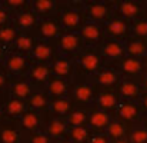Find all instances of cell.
I'll list each match as a JSON object with an SVG mask.
<instances>
[{"mask_svg": "<svg viewBox=\"0 0 147 143\" xmlns=\"http://www.w3.org/2000/svg\"><path fill=\"white\" fill-rule=\"evenodd\" d=\"M119 102H120V97L116 90H96V97H94L93 106L98 110L106 112V113L113 116Z\"/></svg>", "mask_w": 147, "mask_h": 143, "instance_id": "cell-20", "label": "cell"}, {"mask_svg": "<svg viewBox=\"0 0 147 143\" xmlns=\"http://www.w3.org/2000/svg\"><path fill=\"white\" fill-rule=\"evenodd\" d=\"M120 80L121 76L119 75V72L110 67H101L97 73L89 77V82L96 90H116Z\"/></svg>", "mask_w": 147, "mask_h": 143, "instance_id": "cell-11", "label": "cell"}, {"mask_svg": "<svg viewBox=\"0 0 147 143\" xmlns=\"http://www.w3.org/2000/svg\"><path fill=\"white\" fill-rule=\"evenodd\" d=\"M113 119L120 120L121 123H124L129 127L140 123L142 119H143V113L140 110L139 102L120 100L116 110H114V113H113Z\"/></svg>", "mask_w": 147, "mask_h": 143, "instance_id": "cell-8", "label": "cell"}, {"mask_svg": "<svg viewBox=\"0 0 147 143\" xmlns=\"http://www.w3.org/2000/svg\"><path fill=\"white\" fill-rule=\"evenodd\" d=\"M23 133L20 132L17 122L10 120L9 125L0 127V143H22Z\"/></svg>", "mask_w": 147, "mask_h": 143, "instance_id": "cell-32", "label": "cell"}, {"mask_svg": "<svg viewBox=\"0 0 147 143\" xmlns=\"http://www.w3.org/2000/svg\"><path fill=\"white\" fill-rule=\"evenodd\" d=\"M142 123H143V126L147 129V115H144L143 116V119H142Z\"/></svg>", "mask_w": 147, "mask_h": 143, "instance_id": "cell-49", "label": "cell"}, {"mask_svg": "<svg viewBox=\"0 0 147 143\" xmlns=\"http://www.w3.org/2000/svg\"><path fill=\"white\" fill-rule=\"evenodd\" d=\"M103 30H104V36L106 39H110V40H116V42H121L124 43L130 36V22L113 14V17L106 22L103 24Z\"/></svg>", "mask_w": 147, "mask_h": 143, "instance_id": "cell-10", "label": "cell"}, {"mask_svg": "<svg viewBox=\"0 0 147 143\" xmlns=\"http://www.w3.org/2000/svg\"><path fill=\"white\" fill-rule=\"evenodd\" d=\"M57 20H59V24L61 27V32L79 33L86 22V17H84V12L70 9L69 6H66L64 1H61V7L59 10Z\"/></svg>", "mask_w": 147, "mask_h": 143, "instance_id": "cell-6", "label": "cell"}, {"mask_svg": "<svg viewBox=\"0 0 147 143\" xmlns=\"http://www.w3.org/2000/svg\"><path fill=\"white\" fill-rule=\"evenodd\" d=\"M57 56V52L53 42H45V40H36L34 47L32 49L29 57L33 63L37 64H50L53 59Z\"/></svg>", "mask_w": 147, "mask_h": 143, "instance_id": "cell-16", "label": "cell"}, {"mask_svg": "<svg viewBox=\"0 0 147 143\" xmlns=\"http://www.w3.org/2000/svg\"><path fill=\"white\" fill-rule=\"evenodd\" d=\"M11 23V14L9 10H6L1 4H0V29L6 27Z\"/></svg>", "mask_w": 147, "mask_h": 143, "instance_id": "cell-41", "label": "cell"}, {"mask_svg": "<svg viewBox=\"0 0 147 143\" xmlns=\"http://www.w3.org/2000/svg\"><path fill=\"white\" fill-rule=\"evenodd\" d=\"M6 116H4V110H3V106H0V123H1V120L4 119Z\"/></svg>", "mask_w": 147, "mask_h": 143, "instance_id": "cell-48", "label": "cell"}, {"mask_svg": "<svg viewBox=\"0 0 147 143\" xmlns=\"http://www.w3.org/2000/svg\"><path fill=\"white\" fill-rule=\"evenodd\" d=\"M34 90L36 89L30 85V82L26 77H19V79H11L10 80L7 93H9V97L27 102V99L32 96V93Z\"/></svg>", "mask_w": 147, "mask_h": 143, "instance_id": "cell-25", "label": "cell"}, {"mask_svg": "<svg viewBox=\"0 0 147 143\" xmlns=\"http://www.w3.org/2000/svg\"><path fill=\"white\" fill-rule=\"evenodd\" d=\"M37 23H39V19L32 10V6L11 16V24L19 33H33Z\"/></svg>", "mask_w": 147, "mask_h": 143, "instance_id": "cell-17", "label": "cell"}, {"mask_svg": "<svg viewBox=\"0 0 147 143\" xmlns=\"http://www.w3.org/2000/svg\"><path fill=\"white\" fill-rule=\"evenodd\" d=\"M114 14L133 23L144 17V3L139 0H117L114 1Z\"/></svg>", "mask_w": 147, "mask_h": 143, "instance_id": "cell-9", "label": "cell"}, {"mask_svg": "<svg viewBox=\"0 0 147 143\" xmlns=\"http://www.w3.org/2000/svg\"><path fill=\"white\" fill-rule=\"evenodd\" d=\"M116 92L120 100H129V102H139L143 95V89L139 80H133V79H121Z\"/></svg>", "mask_w": 147, "mask_h": 143, "instance_id": "cell-21", "label": "cell"}, {"mask_svg": "<svg viewBox=\"0 0 147 143\" xmlns=\"http://www.w3.org/2000/svg\"><path fill=\"white\" fill-rule=\"evenodd\" d=\"M139 106H140V110H142L143 116L147 115V93H144V92H143V95L139 100Z\"/></svg>", "mask_w": 147, "mask_h": 143, "instance_id": "cell-45", "label": "cell"}, {"mask_svg": "<svg viewBox=\"0 0 147 143\" xmlns=\"http://www.w3.org/2000/svg\"><path fill=\"white\" fill-rule=\"evenodd\" d=\"M130 37H136L140 40L147 42V20L143 17L140 20H136L133 23H130Z\"/></svg>", "mask_w": 147, "mask_h": 143, "instance_id": "cell-39", "label": "cell"}, {"mask_svg": "<svg viewBox=\"0 0 147 143\" xmlns=\"http://www.w3.org/2000/svg\"><path fill=\"white\" fill-rule=\"evenodd\" d=\"M42 130L49 136L53 142L66 139L69 126L64 119H57V117H45L43 116V126Z\"/></svg>", "mask_w": 147, "mask_h": 143, "instance_id": "cell-18", "label": "cell"}, {"mask_svg": "<svg viewBox=\"0 0 147 143\" xmlns=\"http://www.w3.org/2000/svg\"><path fill=\"white\" fill-rule=\"evenodd\" d=\"M36 37L33 33H19L14 43L11 45V47L9 49V52H13V53H19V54H24V56H29L32 49L34 47V43H36Z\"/></svg>", "mask_w": 147, "mask_h": 143, "instance_id": "cell-28", "label": "cell"}, {"mask_svg": "<svg viewBox=\"0 0 147 143\" xmlns=\"http://www.w3.org/2000/svg\"><path fill=\"white\" fill-rule=\"evenodd\" d=\"M111 143H130L127 139H123V140H117V142H111Z\"/></svg>", "mask_w": 147, "mask_h": 143, "instance_id": "cell-52", "label": "cell"}, {"mask_svg": "<svg viewBox=\"0 0 147 143\" xmlns=\"http://www.w3.org/2000/svg\"><path fill=\"white\" fill-rule=\"evenodd\" d=\"M23 143H53V140L43 130H40V132H34V133H30V135H24Z\"/></svg>", "mask_w": 147, "mask_h": 143, "instance_id": "cell-40", "label": "cell"}, {"mask_svg": "<svg viewBox=\"0 0 147 143\" xmlns=\"http://www.w3.org/2000/svg\"><path fill=\"white\" fill-rule=\"evenodd\" d=\"M87 119H89V109H83V107H74L67 117L64 119L69 129H74V127H83L87 126Z\"/></svg>", "mask_w": 147, "mask_h": 143, "instance_id": "cell-34", "label": "cell"}, {"mask_svg": "<svg viewBox=\"0 0 147 143\" xmlns=\"http://www.w3.org/2000/svg\"><path fill=\"white\" fill-rule=\"evenodd\" d=\"M53 43H54L57 54L70 57V59H74L84 49V43H83L80 35L71 33V32H61Z\"/></svg>", "mask_w": 147, "mask_h": 143, "instance_id": "cell-4", "label": "cell"}, {"mask_svg": "<svg viewBox=\"0 0 147 143\" xmlns=\"http://www.w3.org/2000/svg\"><path fill=\"white\" fill-rule=\"evenodd\" d=\"M74 109L73 102L70 100V97H60V99H54L50 100L47 112L43 115L45 117H57V119H66L67 115Z\"/></svg>", "mask_w": 147, "mask_h": 143, "instance_id": "cell-26", "label": "cell"}, {"mask_svg": "<svg viewBox=\"0 0 147 143\" xmlns=\"http://www.w3.org/2000/svg\"><path fill=\"white\" fill-rule=\"evenodd\" d=\"M98 52L101 54L104 67H110V69H117L119 63L126 57L124 43L116 42V40H110V39H106L100 45Z\"/></svg>", "mask_w": 147, "mask_h": 143, "instance_id": "cell-7", "label": "cell"}, {"mask_svg": "<svg viewBox=\"0 0 147 143\" xmlns=\"http://www.w3.org/2000/svg\"><path fill=\"white\" fill-rule=\"evenodd\" d=\"M60 33H61V27L59 24L57 17L39 20V23L33 32V35L37 40H45V42H54Z\"/></svg>", "mask_w": 147, "mask_h": 143, "instance_id": "cell-15", "label": "cell"}, {"mask_svg": "<svg viewBox=\"0 0 147 143\" xmlns=\"http://www.w3.org/2000/svg\"><path fill=\"white\" fill-rule=\"evenodd\" d=\"M10 77L7 76V73L4 70H0V90H6L9 89V85H10Z\"/></svg>", "mask_w": 147, "mask_h": 143, "instance_id": "cell-43", "label": "cell"}, {"mask_svg": "<svg viewBox=\"0 0 147 143\" xmlns=\"http://www.w3.org/2000/svg\"><path fill=\"white\" fill-rule=\"evenodd\" d=\"M139 83H140V86H142L143 92H144V93H147V70L143 73V76L139 79Z\"/></svg>", "mask_w": 147, "mask_h": 143, "instance_id": "cell-46", "label": "cell"}, {"mask_svg": "<svg viewBox=\"0 0 147 143\" xmlns=\"http://www.w3.org/2000/svg\"><path fill=\"white\" fill-rule=\"evenodd\" d=\"M22 143H23V142H22Z\"/></svg>", "mask_w": 147, "mask_h": 143, "instance_id": "cell-53", "label": "cell"}, {"mask_svg": "<svg viewBox=\"0 0 147 143\" xmlns=\"http://www.w3.org/2000/svg\"><path fill=\"white\" fill-rule=\"evenodd\" d=\"M70 86H71V82H67V80L51 76L49 79V82H47V85L45 86V92L49 96L50 100L60 99V97H69Z\"/></svg>", "mask_w": 147, "mask_h": 143, "instance_id": "cell-27", "label": "cell"}, {"mask_svg": "<svg viewBox=\"0 0 147 143\" xmlns=\"http://www.w3.org/2000/svg\"><path fill=\"white\" fill-rule=\"evenodd\" d=\"M50 77H51L50 64H37V63L32 64V67L26 76V79L30 82V85L34 89H45Z\"/></svg>", "mask_w": 147, "mask_h": 143, "instance_id": "cell-23", "label": "cell"}, {"mask_svg": "<svg viewBox=\"0 0 147 143\" xmlns=\"http://www.w3.org/2000/svg\"><path fill=\"white\" fill-rule=\"evenodd\" d=\"M53 143H71L70 140H67V139H61V140H56V142Z\"/></svg>", "mask_w": 147, "mask_h": 143, "instance_id": "cell-51", "label": "cell"}, {"mask_svg": "<svg viewBox=\"0 0 147 143\" xmlns=\"http://www.w3.org/2000/svg\"><path fill=\"white\" fill-rule=\"evenodd\" d=\"M27 109L33 110V112H37L40 115H45L47 112V107H49L50 99L49 96L46 95L45 89H36L32 96L27 99Z\"/></svg>", "mask_w": 147, "mask_h": 143, "instance_id": "cell-29", "label": "cell"}, {"mask_svg": "<svg viewBox=\"0 0 147 143\" xmlns=\"http://www.w3.org/2000/svg\"><path fill=\"white\" fill-rule=\"evenodd\" d=\"M50 70H51V76L67 80V82H71L76 76L74 60L70 57L60 56V54H57L50 63Z\"/></svg>", "mask_w": 147, "mask_h": 143, "instance_id": "cell-14", "label": "cell"}, {"mask_svg": "<svg viewBox=\"0 0 147 143\" xmlns=\"http://www.w3.org/2000/svg\"><path fill=\"white\" fill-rule=\"evenodd\" d=\"M7 53H9V50H7V49H4L3 46H0V63H1V64H3V62H4V59H6Z\"/></svg>", "mask_w": 147, "mask_h": 143, "instance_id": "cell-47", "label": "cell"}, {"mask_svg": "<svg viewBox=\"0 0 147 143\" xmlns=\"http://www.w3.org/2000/svg\"><path fill=\"white\" fill-rule=\"evenodd\" d=\"M61 1L59 0H32V10L39 20L57 17Z\"/></svg>", "mask_w": 147, "mask_h": 143, "instance_id": "cell-22", "label": "cell"}, {"mask_svg": "<svg viewBox=\"0 0 147 143\" xmlns=\"http://www.w3.org/2000/svg\"><path fill=\"white\" fill-rule=\"evenodd\" d=\"M73 60H74V66H76L74 77L89 79L94 73H97L101 67H104L98 47H84Z\"/></svg>", "mask_w": 147, "mask_h": 143, "instance_id": "cell-1", "label": "cell"}, {"mask_svg": "<svg viewBox=\"0 0 147 143\" xmlns=\"http://www.w3.org/2000/svg\"><path fill=\"white\" fill-rule=\"evenodd\" d=\"M79 35L84 43V47H100V45L106 40L103 24L87 22V20L84 22Z\"/></svg>", "mask_w": 147, "mask_h": 143, "instance_id": "cell-13", "label": "cell"}, {"mask_svg": "<svg viewBox=\"0 0 147 143\" xmlns=\"http://www.w3.org/2000/svg\"><path fill=\"white\" fill-rule=\"evenodd\" d=\"M92 135H93V132H92L87 126H83V127L69 129L66 139L70 140L71 143H89Z\"/></svg>", "mask_w": 147, "mask_h": 143, "instance_id": "cell-35", "label": "cell"}, {"mask_svg": "<svg viewBox=\"0 0 147 143\" xmlns=\"http://www.w3.org/2000/svg\"><path fill=\"white\" fill-rule=\"evenodd\" d=\"M106 136L109 138L110 142H117V140H123L127 139V133H129V126H126L124 123H121L120 120L111 119V122L109 123V126L104 130Z\"/></svg>", "mask_w": 147, "mask_h": 143, "instance_id": "cell-33", "label": "cell"}, {"mask_svg": "<svg viewBox=\"0 0 147 143\" xmlns=\"http://www.w3.org/2000/svg\"><path fill=\"white\" fill-rule=\"evenodd\" d=\"M124 49H126V56L147 60V42L144 40H140L136 37H129L124 42Z\"/></svg>", "mask_w": 147, "mask_h": 143, "instance_id": "cell-31", "label": "cell"}, {"mask_svg": "<svg viewBox=\"0 0 147 143\" xmlns=\"http://www.w3.org/2000/svg\"><path fill=\"white\" fill-rule=\"evenodd\" d=\"M3 110H4V116L6 117H9L10 120L17 122L23 116V113L27 110V103L24 100L9 97L6 100V103L3 104Z\"/></svg>", "mask_w": 147, "mask_h": 143, "instance_id": "cell-30", "label": "cell"}, {"mask_svg": "<svg viewBox=\"0 0 147 143\" xmlns=\"http://www.w3.org/2000/svg\"><path fill=\"white\" fill-rule=\"evenodd\" d=\"M89 143H111V142L109 140L106 133H93Z\"/></svg>", "mask_w": 147, "mask_h": 143, "instance_id": "cell-44", "label": "cell"}, {"mask_svg": "<svg viewBox=\"0 0 147 143\" xmlns=\"http://www.w3.org/2000/svg\"><path fill=\"white\" fill-rule=\"evenodd\" d=\"M113 116L101 112L96 109L94 106H92L89 109V119H87V127L93 132V133H104L106 127L109 126V123L111 122Z\"/></svg>", "mask_w": 147, "mask_h": 143, "instance_id": "cell-24", "label": "cell"}, {"mask_svg": "<svg viewBox=\"0 0 147 143\" xmlns=\"http://www.w3.org/2000/svg\"><path fill=\"white\" fill-rule=\"evenodd\" d=\"M6 10L10 12V14H17L26 9H29L32 6V0H6L3 3H0Z\"/></svg>", "mask_w": 147, "mask_h": 143, "instance_id": "cell-38", "label": "cell"}, {"mask_svg": "<svg viewBox=\"0 0 147 143\" xmlns=\"http://www.w3.org/2000/svg\"><path fill=\"white\" fill-rule=\"evenodd\" d=\"M70 100L73 102L74 107H83L90 109L94 103L96 97V89L86 77H74L71 80L70 86Z\"/></svg>", "mask_w": 147, "mask_h": 143, "instance_id": "cell-2", "label": "cell"}, {"mask_svg": "<svg viewBox=\"0 0 147 143\" xmlns=\"http://www.w3.org/2000/svg\"><path fill=\"white\" fill-rule=\"evenodd\" d=\"M143 3H144V19L147 20V0H144Z\"/></svg>", "mask_w": 147, "mask_h": 143, "instance_id": "cell-50", "label": "cell"}, {"mask_svg": "<svg viewBox=\"0 0 147 143\" xmlns=\"http://www.w3.org/2000/svg\"><path fill=\"white\" fill-rule=\"evenodd\" d=\"M127 140L130 143H147V129L142 122L129 127Z\"/></svg>", "mask_w": 147, "mask_h": 143, "instance_id": "cell-36", "label": "cell"}, {"mask_svg": "<svg viewBox=\"0 0 147 143\" xmlns=\"http://www.w3.org/2000/svg\"><path fill=\"white\" fill-rule=\"evenodd\" d=\"M116 70L121 76V79L139 80L143 76V73L147 70V60H142V59H137V57L126 56L119 63Z\"/></svg>", "mask_w": 147, "mask_h": 143, "instance_id": "cell-12", "label": "cell"}, {"mask_svg": "<svg viewBox=\"0 0 147 143\" xmlns=\"http://www.w3.org/2000/svg\"><path fill=\"white\" fill-rule=\"evenodd\" d=\"M114 14V1L110 0H86L84 17L87 22L104 24Z\"/></svg>", "mask_w": 147, "mask_h": 143, "instance_id": "cell-3", "label": "cell"}, {"mask_svg": "<svg viewBox=\"0 0 147 143\" xmlns=\"http://www.w3.org/2000/svg\"><path fill=\"white\" fill-rule=\"evenodd\" d=\"M33 62L29 56L9 52L4 62H3V70L7 73L10 79H19V77H26Z\"/></svg>", "mask_w": 147, "mask_h": 143, "instance_id": "cell-5", "label": "cell"}, {"mask_svg": "<svg viewBox=\"0 0 147 143\" xmlns=\"http://www.w3.org/2000/svg\"><path fill=\"white\" fill-rule=\"evenodd\" d=\"M17 126L20 132L23 133V136L34 133V132H40L43 126V115L27 109L23 113V116L17 120Z\"/></svg>", "mask_w": 147, "mask_h": 143, "instance_id": "cell-19", "label": "cell"}, {"mask_svg": "<svg viewBox=\"0 0 147 143\" xmlns=\"http://www.w3.org/2000/svg\"><path fill=\"white\" fill-rule=\"evenodd\" d=\"M64 3L70 9H74L79 12H84V7H86V0H66Z\"/></svg>", "mask_w": 147, "mask_h": 143, "instance_id": "cell-42", "label": "cell"}, {"mask_svg": "<svg viewBox=\"0 0 147 143\" xmlns=\"http://www.w3.org/2000/svg\"><path fill=\"white\" fill-rule=\"evenodd\" d=\"M17 35H19V32L13 27L11 23L9 26H6V27H1L0 29V46H3L4 49L9 50L11 47V45L14 43Z\"/></svg>", "mask_w": 147, "mask_h": 143, "instance_id": "cell-37", "label": "cell"}]
</instances>
